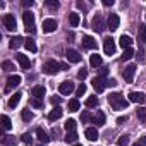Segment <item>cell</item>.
Returning <instances> with one entry per match:
<instances>
[{
  "label": "cell",
  "mask_w": 146,
  "mask_h": 146,
  "mask_svg": "<svg viewBox=\"0 0 146 146\" xmlns=\"http://www.w3.org/2000/svg\"><path fill=\"white\" fill-rule=\"evenodd\" d=\"M108 103L113 110H124L129 105V100H125L120 93H110L108 95Z\"/></svg>",
  "instance_id": "cell-1"
},
{
  "label": "cell",
  "mask_w": 146,
  "mask_h": 146,
  "mask_svg": "<svg viewBox=\"0 0 146 146\" xmlns=\"http://www.w3.org/2000/svg\"><path fill=\"white\" fill-rule=\"evenodd\" d=\"M23 21H24V26H26V31H29L31 35L36 33V26H35V14L31 11H24L23 14Z\"/></svg>",
  "instance_id": "cell-2"
},
{
  "label": "cell",
  "mask_w": 146,
  "mask_h": 146,
  "mask_svg": "<svg viewBox=\"0 0 146 146\" xmlns=\"http://www.w3.org/2000/svg\"><path fill=\"white\" fill-rule=\"evenodd\" d=\"M43 72H45V74H48V76H53V74H57V72L62 69L60 67V64L57 62V60H48V62H45L43 64Z\"/></svg>",
  "instance_id": "cell-3"
},
{
  "label": "cell",
  "mask_w": 146,
  "mask_h": 146,
  "mask_svg": "<svg viewBox=\"0 0 146 146\" xmlns=\"http://www.w3.org/2000/svg\"><path fill=\"white\" fill-rule=\"evenodd\" d=\"M91 26H93V29H95L96 33H103V31L107 29L105 19H103V16H102V14H96V16L93 17V23H91Z\"/></svg>",
  "instance_id": "cell-4"
},
{
  "label": "cell",
  "mask_w": 146,
  "mask_h": 146,
  "mask_svg": "<svg viewBox=\"0 0 146 146\" xmlns=\"http://www.w3.org/2000/svg\"><path fill=\"white\" fill-rule=\"evenodd\" d=\"M2 24H4V28L7 31H14L16 29V17H14V14H4Z\"/></svg>",
  "instance_id": "cell-5"
},
{
  "label": "cell",
  "mask_w": 146,
  "mask_h": 146,
  "mask_svg": "<svg viewBox=\"0 0 146 146\" xmlns=\"http://www.w3.org/2000/svg\"><path fill=\"white\" fill-rule=\"evenodd\" d=\"M108 86V79L107 78H102V76H96L95 79H93V88L96 90V93H102V91H105V88Z\"/></svg>",
  "instance_id": "cell-6"
},
{
  "label": "cell",
  "mask_w": 146,
  "mask_h": 146,
  "mask_svg": "<svg viewBox=\"0 0 146 146\" xmlns=\"http://www.w3.org/2000/svg\"><path fill=\"white\" fill-rule=\"evenodd\" d=\"M115 50H117V46H115V40L110 38V36L105 38V40H103V52H105L107 55H113Z\"/></svg>",
  "instance_id": "cell-7"
},
{
  "label": "cell",
  "mask_w": 146,
  "mask_h": 146,
  "mask_svg": "<svg viewBox=\"0 0 146 146\" xmlns=\"http://www.w3.org/2000/svg\"><path fill=\"white\" fill-rule=\"evenodd\" d=\"M21 84V76H17V74H14V76H9V79H7V84H5V93H11L14 88H17Z\"/></svg>",
  "instance_id": "cell-8"
},
{
  "label": "cell",
  "mask_w": 146,
  "mask_h": 146,
  "mask_svg": "<svg viewBox=\"0 0 146 146\" xmlns=\"http://www.w3.org/2000/svg\"><path fill=\"white\" fill-rule=\"evenodd\" d=\"M136 65L134 64H129L125 69H124V72H122V76H124V79L127 81V83H132L134 81V74H136Z\"/></svg>",
  "instance_id": "cell-9"
},
{
  "label": "cell",
  "mask_w": 146,
  "mask_h": 146,
  "mask_svg": "<svg viewBox=\"0 0 146 146\" xmlns=\"http://www.w3.org/2000/svg\"><path fill=\"white\" fill-rule=\"evenodd\" d=\"M65 58H67L69 62H72V64H79L83 57L79 55V52H78V50L69 48V50H65Z\"/></svg>",
  "instance_id": "cell-10"
},
{
  "label": "cell",
  "mask_w": 146,
  "mask_h": 146,
  "mask_svg": "<svg viewBox=\"0 0 146 146\" xmlns=\"http://www.w3.org/2000/svg\"><path fill=\"white\" fill-rule=\"evenodd\" d=\"M119 24H120L119 16H117V14H110L108 19H107V28H108L110 31H115V29H119Z\"/></svg>",
  "instance_id": "cell-11"
},
{
  "label": "cell",
  "mask_w": 146,
  "mask_h": 146,
  "mask_svg": "<svg viewBox=\"0 0 146 146\" xmlns=\"http://www.w3.org/2000/svg\"><path fill=\"white\" fill-rule=\"evenodd\" d=\"M129 102L143 105V103L146 102V96H144V93H141V91H131V93H129Z\"/></svg>",
  "instance_id": "cell-12"
},
{
  "label": "cell",
  "mask_w": 146,
  "mask_h": 146,
  "mask_svg": "<svg viewBox=\"0 0 146 146\" xmlns=\"http://www.w3.org/2000/svg\"><path fill=\"white\" fill-rule=\"evenodd\" d=\"M16 58H17V62H19L21 69L28 70V69L31 67V60L28 58V55H24V53H17V55H16Z\"/></svg>",
  "instance_id": "cell-13"
},
{
  "label": "cell",
  "mask_w": 146,
  "mask_h": 146,
  "mask_svg": "<svg viewBox=\"0 0 146 146\" xmlns=\"http://www.w3.org/2000/svg\"><path fill=\"white\" fill-rule=\"evenodd\" d=\"M58 91H60V95H70L72 91H74V84H72L70 81H64V83H60Z\"/></svg>",
  "instance_id": "cell-14"
},
{
  "label": "cell",
  "mask_w": 146,
  "mask_h": 146,
  "mask_svg": "<svg viewBox=\"0 0 146 146\" xmlns=\"http://www.w3.org/2000/svg\"><path fill=\"white\" fill-rule=\"evenodd\" d=\"M55 29H57V21L55 19H50L48 17V19L43 21V31L45 33H53Z\"/></svg>",
  "instance_id": "cell-15"
},
{
  "label": "cell",
  "mask_w": 146,
  "mask_h": 146,
  "mask_svg": "<svg viewBox=\"0 0 146 146\" xmlns=\"http://www.w3.org/2000/svg\"><path fill=\"white\" fill-rule=\"evenodd\" d=\"M119 45H120L124 50L132 48V38H131V36H127V35H122V36H120V40H119Z\"/></svg>",
  "instance_id": "cell-16"
},
{
  "label": "cell",
  "mask_w": 146,
  "mask_h": 146,
  "mask_svg": "<svg viewBox=\"0 0 146 146\" xmlns=\"http://www.w3.org/2000/svg\"><path fill=\"white\" fill-rule=\"evenodd\" d=\"M31 93H33V98H40V100H43V96H45L46 90H45V86L38 84V86H35V88L31 90Z\"/></svg>",
  "instance_id": "cell-17"
},
{
  "label": "cell",
  "mask_w": 146,
  "mask_h": 146,
  "mask_svg": "<svg viewBox=\"0 0 146 146\" xmlns=\"http://www.w3.org/2000/svg\"><path fill=\"white\" fill-rule=\"evenodd\" d=\"M84 136H86L90 141H96V139L100 137V134H98V129H96V127H88V129L84 131Z\"/></svg>",
  "instance_id": "cell-18"
},
{
  "label": "cell",
  "mask_w": 146,
  "mask_h": 146,
  "mask_svg": "<svg viewBox=\"0 0 146 146\" xmlns=\"http://www.w3.org/2000/svg\"><path fill=\"white\" fill-rule=\"evenodd\" d=\"M83 46L88 48V50H95V48H96L95 38H93V36H84V38H83Z\"/></svg>",
  "instance_id": "cell-19"
},
{
  "label": "cell",
  "mask_w": 146,
  "mask_h": 146,
  "mask_svg": "<svg viewBox=\"0 0 146 146\" xmlns=\"http://www.w3.org/2000/svg\"><path fill=\"white\" fill-rule=\"evenodd\" d=\"M62 117V108L60 107H53V110L48 113V120L50 122H55V120H58Z\"/></svg>",
  "instance_id": "cell-20"
},
{
  "label": "cell",
  "mask_w": 146,
  "mask_h": 146,
  "mask_svg": "<svg viewBox=\"0 0 146 146\" xmlns=\"http://www.w3.org/2000/svg\"><path fill=\"white\" fill-rule=\"evenodd\" d=\"M137 38H139L141 45L146 46V24H141V26L137 28Z\"/></svg>",
  "instance_id": "cell-21"
},
{
  "label": "cell",
  "mask_w": 146,
  "mask_h": 146,
  "mask_svg": "<svg viewBox=\"0 0 146 146\" xmlns=\"http://www.w3.org/2000/svg\"><path fill=\"white\" fill-rule=\"evenodd\" d=\"M69 23H70V26H72V28H78V26H79V23H81L79 14H78V12H70V14H69Z\"/></svg>",
  "instance_id": "cell-22"
},
{
  "label": "cell",
  "mask_w": 146,
  "mask_h": 146,
  "mask_svg": "<svg viewBox=\"0 0 146 146\" xmlns=\"http://www.w3.org/2000/svg\"><path fill=\"white\" fill-rule=\"evenodd\" d=\"M105 119H107V117H105L103 112H96V115H95L91 120H93V124H96V127H98V125H103V124H105Z\"/></svg>",
  "instance_id": "cell-23"
},
{
  "label": "cell",
  "mask_w": 146,
  "mask_h": 146,
  "mask_svg": "<svg viewBox=\"0 0 146 146\" xmlns=\"http://www.w3.org/2000/svg\"><path fill=\"white\" fill-rule=\"evenodd\" d=\"M36 137H38V141H40V143H43V144H46V143L50 141L48 134H46L43 129H36Z\"/></svg>",
  "instance_id": "cell-24"
},
{
  "label": "cell",
  "mask_w": 146,
  "mask_h": 146,
  "mask_svg": "<svg viewBox=\"0 0 146 146\" xmlns=\"http://www.w3.org/2000/svg\"><path fill=\"white\" fill-rule=\"evenodd\" d=\"M21 45H24V40L21 38V36H14L12 40H11V43H9V46L14 50V48H19Z\"/></svg>",
  "instance_id": "cell-25"
},
{
  "label": "cell",
  "mask_w": 146,
  "mask_h": 146,
  "mask_svg": "<svg viewBox=\"0 0 146 146\" xmlns=\"http://www.w3.org/2000/svg\"><path fill=\"white\" fill-rule=\"evenodd\" d=\"M24 46H26L29 52H33V53L38 50V46H36V43H35V40H33V38H26V40H24Z\"/></svg>",
  "instance_id": "cell-26"
},
{
  "label": "cell",
  "mask_w": 146,
  "mask_h": 146,
  "mask_svg": "<svg viewBox=\"0 0 146 146\" xmlns=\"http://www.w3.org/2000/svg\"><path fill=\"white\" fill-rule=\"evenodd\" d=\"M90 64H91V67H100L103 64V60H102V57L98 53H95V55L90 57Z\"/></svg>",
  "instance_id": "cell-27"
},
{
  "label": "cell",
  "mask_w": 146,
  "mask_h": 146,
  "mask_svg": "<svg viewBox=\"0 0 146 146\" xmlns=\"http://www.w3.org/2000/svg\"><path fill=\"white\" fill-rule=\"evenodd\" d=\"M2 144H4V146H16V144H17V139H16L14 136H4Z\"/></svg>",
  "instance_id": "cell-28"
},
{
  "label": "cell",
  "mask_w": 146,
  "mask_h": 146,
  "mask_svg": "<svg viewBox=\"0 0 146 146\" xmlns=\"http://www.w3.org/2000/svg\"><path fill=\"white\" fill-rule=\"evenodd\" d=\"M21 96H23L21 93H14V96L9 100V107H11V108H16L17 103H19V100H21Z\"/></svg>",
  "instance_id": "cell-29"
},
{
  "label": "cell",
  "mask_w": 146,
  "mask_h": 146,
  "mask_svg": "<svg viewBox=\"0 0 146 146\" xmlns=\"http://www.w3.org/2000/svg\"><path fill=\"white\" fill-rule=\"evenodd\" d=\"M79 105H81V103H79L78 98L70 100V102H69V112H78V110H79Z\"/></svg>",
  "instance_id": "cell-30"
},
{
  "label": "cell",
  "mask_w": 146,
  "mask_h": 146,
  "mask_svg": "<svg viewBox=\"0 0 146 146\" xmlns=\"http://www.w3.org/2000/svg\"><path fill=\"white\" fill-rule=\"evenodd\" d=\"M64 141H65V143H76V141H78V132H76V131H74V132H67L65 137H64Z\"/></svg>",
  "instance_id": "cell-31"
},
{
  "label": "cell",
  "mask_w": 146,
  "mask_h": 146,
  "mask_svg": "<svg viewBox=\"0 0 146 146\" xmlns=\"http://www.w3.org/2000/svg\"><path fill=\"white\" fill-rule=\"evenodd\" d=\"M65 131H67V132H74V131H76V120H74V119H69V120L65 122Z\"/></svg>",
  "instance_id": "cell-32"
},
{
  "label": "cell",
  "mask_w": 146,
  "mask_h": 146,
  "mask_svg": "<svg viewBox=\"0 0 146 146\" xmlns=\"http://www.w3.org/2000/svg\"><path fill=\"white\" fill-rule=\"evenodd\" d=\"M84 105H86L88 108H93V107H96V105H98V98H96V96H90V98H86Z\"/></svg>",
  "instance_id": "cell-33"
},
{
  "label": "cell",
  "mask_w": 146,
  "mask_h": 146,
  "mask_svg": "<svg viewBox=\"0 0 146 146\" xmlns=\"http://www.w3.org/2000/svg\"><path fill=\"white\" fill-rule=\"evenodd\" d=\"M21 117H23V120H24V122H29V120H33V117H35V115H33V112H29V110L26 108V110H23Z\"/></svg>",
  "instance_id": "cell-34"
},
{
  "label": "cell",
  "mask_w": 146,
  "mask_h": 146,
  "mask_svg": "<svg viewBox=\"0 0 146 146\" xmlns=\"http://www.w3.org/2000/svg\"><path fill=\"white\" fill-rule=\"evenodd\" d=\"M2 125H4V131H9L12 127V122H11V119L7 115H2Z\"/></svg>",
  "instance_id": "cell-35"
},
{
  "label": "cell",
  "mask_w": 146,
  "mask_h": 146,
  "mask_svg": "<svg viewBox=\"0 0 146 146\" xmlns=\"http://www.w3.org/2000/svg\"><path fill=\"white\" fill-rule=\"evenodd\" d=\"M46 7H48L50 11H57V9L60 7V4L57 2V0H46Z\"/></svg>",
  "instance_id": "cell-36"
},
{
  "label": "cell",
  "mask_w": 146,
  "mask_h": 146,
  "mask_svg": "<svg viewBox=\"0 0 146 146\" xmlns=\"http://www.w3.org/2000/svg\"><path fill=\"white\" fill-rule=\"evenodd\" d=\"M2 69H4L5 72H11V70H14V64H12L11 60H4V62H2Z\"/></svg>",
  "instance_id": "cell-37"
},
{
  "label": "cell",
  "mask_w": 146,
  "mask_h": 146,
  "mask_svg": "<svg viewBox=\"0 0 146 146\" xmlns=\"http://www.w3.org/2000/svg\"><path fill=\"white\" fill-rule=\"evenodd\" d=\"M132 57H134V50H132V48H127V50H124L122 60H131Z\"/></svg>",
  "instance_id": "cell-38"
},
{
  "label": "cell",
  "mask_w": 146,
  "mask_h": 146,
  "mask_svg": "<svg viewBox=\"0 0 146 146\" xmlns=\"http://www.w3.org/2000/svg\"><path fill=\"white\" fill-rule=\"evenodd\" d=\"M117 144H119V146H127V144H129V136H127V134L120 136L119 141H117Z\"/></svg>",
  "instance_id": "cell-39"
},
{
  "label": "cell",
  "mask_w": 146,
  "mask_h": 146,
  "mask_svg": "<svg viewBox=\"0 0 146 146\" xmlns=\"http://www.w3.org/2000/svg\"><path fill=\"white\" fill-rule=\"evenodd\" d=\"M137 119L141 120V122H146V108H137Z\"/></svg>",
  "instance_id": "cell-40"
},
{
  "label": "cell",
  "mask_w": 146,
  "mask_h": 146,
  "mask_svg": "<svg viewBox=\"0 0 146 146\" xmlns=\"http://www.w3.org/2000/svg\"><path fill=\"white\" fill-rule=\"evenodd\" d=\"M35 108H41L43 107V100H40V98H31V102H29Z\"/></svg>",
  "instance_id": "cell-41"
},
{
  "label": "cell",
  "mask_w": 146,
  "mask_h": 146,
  "mask_svg": "<svg viewBox=\"0 0 146 146\" xmlns=\"http://www.w3.org/2000/svg\"><path fill=\"white\" fill-rule=\"evenodd\" d=\"M84 93H86V84H84V83H81V84L78 86V90H76V95H78V96H83Z\"/></svg>",
  "instance_id": "cell-42"
},
{
  "label": "cell",
  "mask_w": 146,
  "mask_h": 146,
  "mask_svg": "<svg viewBox=\"0 0 146 146\" xmlns=\"http://www.w3.org/2000/svg\"><path fill=\"white\" fill-rule=\"evenodd\" d=\"M91 119H93V117L90 115V112H83V113H81V122H83V124H86V122H90Z\"/></svg>",
  "instance_id": "cell-43"
},
{
  "label": "cell",
  "mask_w": 146,
  "mask_h": 146,
  "mask_svg": "<svg viewBox=\"0 0 146 146\" xmlns=\"http://www.w3.org/2000/svg\"><path fill=\"white\" fill-rule=\"evenodd\" d=\"M78 78H79L81 81H84V79L88 78V70H86V69H81V70L78 72Z\"/></svg>",
  "instance_id": "cell-44"
},
{
  "label": "cell",
  "mask_w": 146,
  "mask_h": 146,
  "mask_svg": "<svg viewBox=\"0 0 146 146\" xmlns=\"http://www.w3.org/2000/svg\"><path fill=\"white\" fill-rule=\"evenodd\" d=\"M21 139H23V143H26V144H31V143H33V137H31L28 132H26V134H23V136H21Z\"/></svg>",
  "instance_id": "cell-45"
},
{
  "label": "cell",
  "mask_w": 146,
  "mask_h": 146,
  "mask_svg": "<svg viewBox=\"0 0 146 146\" xmlns=\"http://www.w3.org/2000/svg\"><path fill=\"white\" fill-rule=\"evenodd\" d=\"M107 74H108V67H102L100 69V76L102 78H107Z\"/></svg>",
  "instance_id": "cell-46"
},
{
  "label": "cell",
  "mask_w": 146,
  "mask_h": 146,
  "mask_svg": "<svg viewBox=\"0 0 146 146\" xmlns=\"http://www.w3.org/2000/svg\"><path fill=\"white\" fill-rule=\"evenodd\" d=\"M58 103H60V96H52V105L58 107Z\"/></svg>",
  "instance_id": "cell-47"
},
{
  "label": "cell",
  "mask_w": 146,
  "mask_h": 146,
  "mask_svg": "<svg viewBox=\"0 0 146 146\" xmlns=\"http://www.w3.org/2000/svg\"><path fill=\"white\" fill-rule=\"evenodd\" d=\"M33 5V0H23V7H31Z\"/></svg>",
  "instance_id": "cell-48"
},
{
  "label": "cell",
  "mask_w": 146,
  "mask_h": 146,
  "mask_svg": "<svg viewBox=\"0 0 146 146\" xmlns=\"http://www.w3.org/2000/svg\"><path fill=\"white\" fill-rule=\"evenodd\" d=\"M76 5H78V7H79V9H83V11H88V5H86V4H84V2H78V4H76Z\"/></svg>",
  "instance_id": "cell-49"
},
{
  "label": "cell",
  "mask_w": 146,
  "mask_h": 146,
  "mask_svg": "<svg viewBox=\"0 0 146 146\" xmlns=\"http://www.w3.org/2000/svg\"><path fill=\"white\" fill-rule=\"evenodd\" d=\"M137 144H139V146H146V136H143V137H139V141H137Z\"/></svg>",
  "instance_id": "cell-50"
},
{
  "label": "cell",
  "mask_w": 146,
  "mask_h": 146,
  "mask_svg": "<svg viewBox=\"0 0 146 146\" xmlns=\"http://www.w3.org/2000/svg\"><path fill=\"white\" fill-rule=\"evenodd\" d=\"M103 5H105V7H110V5H113V0H103Z\"/></svg>",
  "instance_id": "cell-51"
},
{
  "label": "cell",
  "mask_w": 146,
  "mask_h": 146,
  "mask_svg": "<svg viewBox=\"0 0 146 146\" xmlns=\"http://www.w3.org/2000/svg\"><path fill=\"white\" fill-rule=\"evenodd\" d=\"M125 120H127V117H125V115H124V117H119V119H117V124H124Z\"/></svg>",
  "instance_id": "cell-52"
},
{
  "label": "cell",
  "mask_w": 146,
  "mask_h": 146,
  "mask_svg": "<svg viewBox=\"0 0 146 146\" xmlns=\"http://www.w3.org/2000/svg\"><path fill=\"white\" fill-rule=\"evenodd\" d=\"M132 146H139V144H137V143H136V144H132Z\"/></svg>",
  "instance_id": "cell-53"
},
{
  "label": "cell",
  "mask_w": 146,
  "mask_h": 146,
  "mask_svg": "<svg viewBox=\"0 0 146 146\" xmlns=\"http://www.w3.org/2000/svg\"><path fill=\"white\" fill-rule=\"evenodd\" d=\"M74 146H83V144H74Z\"/></svg>",
  "instance_id": "cell-54"
}]
</instances>
